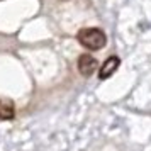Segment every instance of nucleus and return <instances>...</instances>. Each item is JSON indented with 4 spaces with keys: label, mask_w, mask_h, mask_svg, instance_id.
<instances>
[{
    "label": "nucleus",
    "mask_w": 151,
    "mask_h": 151,
    "mask_svg": "<svg viewBox=\"0 0 151 151\" xmlns=\"http://www.w3.org/2000/svg\"><path fill=\"white\" fill-rule=\"evenodd\" d=\"M61 2H66V0H61Z\"/></svg>",
    "instance_id": "obj_5"
},
{
    "label": "nucleus",
    "mask_w": 151,
    "mask_h": 151,
    "mask_svg": "<svg viewBox=\"0 0 151 151\" xmlns=\"http://www.w3.org/2000/svg\"><path fill=\"white\" fill-rule=\"evenodd\" d=\"M76 39H78V42L83 48L90 49V51H99V49H102L107 44V36H105V32L102 29L99 27L80 29L78 34H76Z\"/></svg>",
    "instance_id": "obj_1"
},
{
    "label": "nucleus",
    "mask_w": 151,
    "mask_h": 151,
    "mask_svg": "<svg viewBox=\"0 0 151 151\" xmlns=\"http://www.w3.org/2000/svg\"><path fill=\"white\" fill-rule=\"evenodd\" d=\"M15 117V104L10 99L0 97V119L2 121H10Z\"/></svg>",
    "instance_id": "obj_4"
},
{
    "label": "nucleus",
    "mask_w": 151,
    "mask_h": 151,
    "mask_svg": "<svg viewBox=\"0 0 151 151\" xmlns=\"http://www.w3.org/2000/svg\"><path fill=\"white\" fill-rule=\"evenodd\" d=\"M119 65H121V58L119 56H109L105 61H104V65L100 66V70H99V78L100 80H107V78H110V76L116 73V70L119 68Z\"/></svg>",
    "instance_id": "obj_3"
},
{
    "label": "nucleus",
    "mask_w": 151,
    "mask_h": 151,
    "mask_svg": "<svg viewBox=\"0 0 151 151\" xmlns=\"http://www.w3.org/2000/svg\"><path fill=\"white\" fill-rule=\"evenodd\" d=\"M76 66H78V71L83 76H92L97 70V60L92 55H88V53H83V55L78 56Z\"/></svg>",
    "instance_id": "obj_2"
}]
</instances>
